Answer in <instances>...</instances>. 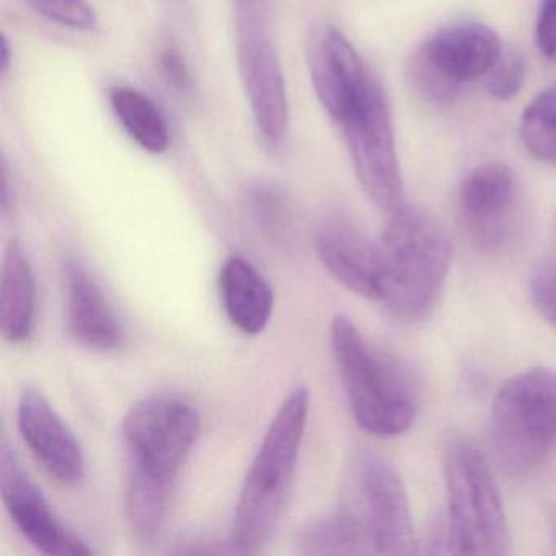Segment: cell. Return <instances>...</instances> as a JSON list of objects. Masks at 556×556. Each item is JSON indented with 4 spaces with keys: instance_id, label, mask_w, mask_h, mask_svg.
I'll return each mask as SVG.
<instances>
[{
    "instance_id": "26",
    "label": "cell",
    "mask_w": 556,
    "mask_h": 556,
    "mask_svg": "<svg viewBox=\"0 0 556 556\" xmlns=\"http://www.w3.org/2000/svg\"><path fill=\"white\" fill-rule=\"evenodd\" d=\"M527 66L522 54L507 51L486 76V90L493 99L507 102L517 97L526 83Z\"/></svg>"
},
{
    "instance_id": "14",
    "label": "cell",
    "mask_w": 556,
    "mask_h": 556,
    "mask_svg": "<svg viewBox=\"0 0 556 556\" xmlns=\"http://www.w3.org/2000/svg\"><path fill=\"white\" fill-rule=\"evenodd\" d=\"M318 258L338 282L361 298L379 299V256L353 223L343 217L325 220L315 239Z\"/></svg>"
},
{
    "instance_id": "23",
    "label": "cell",
    "mask_w": 556,
    "mask_h": 556,
    "mask_svg": "<svg viewBox=\"0 0 556 556\" xmlns=\"http://www.w3.org/2000/svg\"><path fill=\"white\" fill-rule=\"evenodd\" d=\"M408 79L413 89L422 99L434 103L452 102L457 96L462 86L448 79L444 73L438 70L421 50L413 54L412 63L408 67Z\"/></svg>"
},
{
    "instance_id": "32",
    "label": "cell",
    "mask_w": 556,
    "mask_h": 556,
    "mask_svg": "<svg viewBox=\"0 0 556 556\" xmlns=\"http://www.w3.org/2000/svg\"><path fill=\"white\" fill-rule=\"evenodd\" d=\"M549 535H552V545L556 553V509L553 510L552 517H549Z\"/></svg>"
},
{
    "instance_id": "13",
    "label": "cell",
    "mask_w": 556,
    "mask_h": 556,
    "mask_svg": "<svg viewBox=\"0 0 556 556\" xmlns=\"http://www.w3.org/2000/svg\"><path fill=\"white\" fill-rule=\"evenodd\" d=\"M17 419L25 444L51 478L66 486H76L84 480L86 458L83 447L40 390H24Z\"/></svg>"
},
{
    "instance_id": "3",
    "label": "cell",
    "mask_w": 556,
    "mask_h": 556,
    "mask_svg": "<svg viewBox=\"0 0 556 556\" xmlns=\"http://www.w3.org/2000/svg\"><path fill=\"white\" fill-rule=\"evenodd\" d=\"M308 409L311 392L298 387L273 418L237 501L232 527L237 553L260 552L271 536L294 477Z\"/></svg>"
},
{
    "instance_id": "7",
    "label": "cell",
    "mask_w": 556,
    "mask_h": 556,
    "mask_svg": "<svg viewBox=\"0 0 556 556\" xmlns=\"http://www.w3.org/2000/svg\"><path fill=\"white\" fill-rule=\"evenodd\" d=\"M237 63L263 144L278 149L289 129V102L281 61L273 47L266 22V0H233Z\"/></svg>"
},
{
    "instance_id": "4",
    "label": "cell",
    "mask_w": 556,
    "mask_h": 556,
    "mask_svg": "<svg viewBox=\"0 0 556 556\" xmlns=\"http://www.w3.org/2000/svg\"><path fill=\"white\" fill-rule=\"evenodd\" d=\"M338 517L363 555H412L415 527L408 494L396 468L374 451L353 452L344 465Z\"/></svg>"
},
{
    "instance_id": "11",
    "label": "cell",
    "mask_w": 556,
    "mask_h": 556,
    "mask_svg": "<svg viewBox=\"0 0 556 556\" xmlns=\"http://www.w3.org/2000/svg\"><path fill=\"white\" fill-rule=\"evenodd\" d=\"M458 213L480 249L494 252L510 242L520 219L516 175L501 162L471 170L458 190Z\"/></svg>"
},
{
    "instance_id": "27",
    "label": "cell",
    "mask_w": 556,
    "mask_h": 556,
    "mask_svg": "<svg viewBox=\"0 0 556 556\" xmlns=\"http://www.w3.org/2000/svg\"><path fill=\"white\" fill-rule=\"evenodd\" d=\"M530 298L539 314L556 328V269L543 263L530 279Z\"/></svg>"
},
{
    "instance_id": "12",
    "label": "cell",
    "mask_w": 556,
    "mask_h": 556,
    "mask_svg": "<svg viewBox=\"0 0 556 556\" xmlns=\"http://www.w3.org/2000/svg\"><path fill=\"white\" fill-rule=\"evenodd\" d=\"M308 73L321 106L343 123L366 93L372 74L338 28L315 30L307 43Z\"/></svg>"
},
{
    "instance_id": "18",
    "label": "cell",
    "mask_w": 556,
    "mask_h": 556,
    "mask_svg": "<svg viewBox=\"0 0 556 556\" xmlns=\"http://www.w3.org/2000/svg\"><path fill=\"white\" fill-rule=\"evenodd\" d=\"M37 315V286L27 252L17 239L5 247L0 278V331L12 344L30 340Z\"/></svg>"
},
{
    "instance_id": "6",
    "label": "cell",
    "mask_w": 556,
    "mask_h": 556,
    "mask_svg": "<svg viewBox=\"0 0 556 556\" xmlns=\"http://www.w3.org/2000/svg\"><path fill=\"white\" fill-rule=\"evenodd\" d=\"M491 444L510 477L530 473L556 442V372L535 367L501 386L491 406Z\"/></svg>"
},
{
    "instance_id": "16",
    "label": "cell",
    "mask_w": 556,
    "mask_h": 556,
    "mask_svg": "<svg viewBox=\"0 0 556 556\" xmlns=\"http://www.w3.org/2000/svg\"><path fill=\"white\" fill-rule=\"evenodd\" d=\"M67 294V330L80 346L110 353L125 341L122 321L96 279L83 265L70 262L64 268Z\"/></svg>"
},
{
    "instance_id": "15",
    "label": "cell",
    "mask_w": 556,
    "mask_h": 556,
    "mask_svg": "<svg viewBox=\"0 0 556 556\" xmlns=\"http://www.w3.org/2000/svg\"><path fill=\"white\" fill-rule=\"evenodd\" d=\"M419 50L448 79L464 86L488 76L503 54V41L493 28L465 22L435 31Z\"/></svg>"
},
{
    "instance_id": "29",
    "label": "cell",
    "mask_w": 556,
    "mask_h": 556,
    "mask_svg": "<svg viewBox=\"0 0 556 556\" xmlns=\"http://www.w3.org/2000/svg\"><path fill=\"white\" fill-rule=\"evenodd\" d=\"M159 66H161L165 79H167L175 89L187 92V90H190L191 86H193V77H191L190 67H188L187 61H185V56L178 48H165L161 56H159Z\"/></svg>"
},
{
    "instance_id": "1",
    "label": "cell",
    "mask_w": 556,
    "mask_h": 556,
    "mask_svg": "<svg viewBox=\"0 0 556 556\" xmlns=\"http://www.w3.org/2000/svg\"><path fill=\"white\" fill-rule=\"evenodd\" d=\"M376 243L380 282L377 301L402 320L425 317L434 307L451 268L447 233L434 217L403 203L390 213Z\"/></svg>"
},
{
    "instance_id": "20",
    "label": "cell",
    "mask_w": 556,
    "mask_h": 556,
    "mask_svg": "<svg viewBox=\"0 0 556 556\" xmlns=\"http://www.w3.org/2000/svg\"><path fill=\"white\" fill-rule=\"evenodd\" d=\"M174 484L148 477L126 465L125 509L136 539L152 543L167 522Z\"/></svg>"
},
{
    "instance_id": "9",
    "label": "cell",
    "mask_w": 556,
    "mask_h": 556,
    "mask_svg": "<svg viewBox=\"0 0 556 556\" xmlns=\"http://www.w3.org/2000/svg\"><path fill=\"white\" fill-rule=\"evenodd\" d=\"M340 125L354 174L367 197L386 213L399 210L405 201L392 112L382 86L374 77L356 109Z\"/></svg>"
},
{
    "instance_id": "31",
    "label": "cell",
    "mask_w": 556,
    "mask_h": 556,
    "mask_svg": "<svg viewBox=\"0 0 556 556\" xmlns=\"http://www.w3.org/2000/svg\"><path fill=\"white\" fill-rule=\"evenodd\" d=\"M545 265L552 266L556 269V217H555V233H553L552 250H549L548 258H546Z\"/></svg>"
},
{
    "instance_id": "24",
    "label": "cell",
    "mask_w": 556,
    "mask_h": 556,
    "mask_svg": "<svg viewBox=\"0 0 556 556\" xmlns=\"http://www.w3.org/2000/svg\"><path fill=\"white\" fill-rule=\"evenodd\" d=\"M249 210L263 232L275 237L285 232L289 220L288 203L276 188L268 185L250 188Z\"/></svg>"
},
{
    "instance_id": "17",
    "label": "cell",
    "mask_w": 556,
    "mask_h": 556,
    "mask_svg": "<svg viewBox=\"0 0 556 556\" xmlns=\"http://www.w3.org/2000/svg\"><path fill=\"white\" fill-rule=\"evenodd\" d=\"M220 298L230 324L245 334H258L271 320L275 295L271 286L252 263L232 256L219 275Z\"/></svg>"
},
{
    "instance_id": "10",
    "label": "cell",
    "mask_w": 556,
    "mask_h": 556,
    "mask_svg": "<svg viewBox=\"0 0 556 556\" xmlns=\"http://www.w3.org/2000/svg\"><path fill=\"white\" fill-rule=\"evenodd\" d=\"M0 494L22 535L51 556H89L93 549L54 516L8 438L0 442Z\"/></svg>"
},
{
    "instance_id": "21",
    "label": "cell",
    "mask_w": 556,
    "mask_h": 556,
    "mask_svg": "<svg viewBox=\"0 0 556 556\" xmlns=\"http://www.w3.org/2000/svg\"><path fill=\"white\" fill-rule=\"evenodd\" d=\"M520 135L527 151L545 164H556V84L540 92L522 113Z\"/></svg>"
},
{
    "instance_id": "5",
    "label": "cell",
    "mask_w": 556,
    "mask_h": 556,
    "mask_svg": "<svg viewBox=\"0 0 556 556\" xmlns=\"http://www.w3.org/2000/svg\"><path fill=\"white\" fill-rule=\"evenodd\" d=\"M447 490L445 552L503 556L510 552L509 526L490 465L470 442L454 439L444 452Z\"/></svg>"
},
{
    "instance_id": "30",
    "label": "cell",
    "mask_w": 556,
    "mask_h": 556,
    "mask_svg": "<svg viewBox=\"0 0 556 556\" xmlns=\"http://www.w3.org/2000/svg\"><path fill=\"white\" fill-rule=\"evenodd\" d=\"M11 43H9V38L5 37V35H2V40H0V73H2V76H5L8 71L11 70Z\"/></svg>"
},
{
    "instance_id": "25",
    "label": "cell",
    "mask_w": 556,
    "mask_h": 556,
    "mask_svg": "<svg viewBox=\"0 0 556 556\" xmlns=\"http://www.w3.org/2000/svg\"><path fill=\"white\" fill-rule=\"evenodd\" d=\"M27 4L51 24L71 30L90 31L97 27V14L87 0H27Z\"/></svg>"
},
{
    "instance_id": "28",
    "label": "cell",
    "mask_w": 556,
    "mask_h": 556,
    "mask_svg": "<svg viewBox=\"0 0 556 556\" xmlns=\"http://www.w3.org/2000/svg\"><path fill=\"white\" fill-rule=\"evenodd\" d=\"M535 41L543 56L556 61V0H540Z\"/></svg>"
},
{
    "instance_id": "8",
    "label": "cell",
    "mask_w": 556,
    "mask_h": 556,
    "mask_svg": "<svg viewBox=\"0 0 556 556\" xmlns=\"http://www.w3.org/2000/svg\"><path fill=\"white\" fill-rule=\"evenodd\" d=\"M200 431V415L187 400L175 395L139 400L123 421L128 467L175 484Z\"/></svg>"
},
{
    "instance_id": "2",
    "label": "cell",
    "mask_w": 556,
    "mask_h": 556,
    "mask_svg": "<svg viewBox=\"0 0 556 556\" xmlns=\"http://www.w3.org/2000/svg\"><path fill=\"white\" fill-rule=\"evenodd\" d=\"M331 353L361 429L393 438L418 415V382L412 370L386 351L370 346L356 325L337 315L330 327Z\"/></svg>"
},
{
    "instance_id": "19",
    "label": "cell",
    "mask_w": 556,
    "mask_h": 556,
    "mask_svg": "<svg viewBox=\"0 0 556 556\" xmlns=\"http://www.w3.org/2000/svg\"><path fill=\"white\" fill-rule=\"evenodd\" d=\"M110 105L129 138L151 154H164L170 148V129L151 97L129 86L110 90Z\"/></svg>"
},
{
    "instance_id": "22",
    "label": "cell",
    "mask_w": 556,
    "mask_h": 556,
    "mask_svg": "<svg viewBox=\"0 0 556 556\" xmlns=\"http://www.w3.org/2000/svg\"><path fill=\"white\" fill-rule=\"evenodd\" d=\"M298 552L301 555H363L356 536L337 514L302 530Z\"/></svg>"
}]
</instances>
